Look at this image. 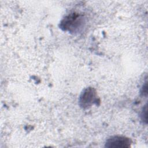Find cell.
<instances>
[{
	"mask_svg": "<svg viewBox=\"0 0 148 148\" xmlns=\"http://www.w3.org/2000/svg\"><path fill=\"white\" fill-rule=\"evenodd\" d=\"M96 101V92L93 88L85 89L80 96L79 105L83 108H88Z\"/></svg>",
	"mask_w": 148,
	"mask_h": 148,
	"instance_id": "cell-1",
	"label": "cell"
},
{
	"mask_svg": "<svg viewBox=\"0 0 148 148\" xmlns=\"http://www.w3.org/2000/svg\"><path fill=\"white\" fill-rule=\"evenodd\" d=\"M131 140L125 136H114L108 139L105 143V147L113 148H125L131 146Z\"/></svg>",
	"mask_w": 148,
	"mask_h": 148,
	"instance_id": "cell-2",
	"label": "cell"
},
{
	"mask_svg": "<svg viewBox=\"0 0 148 148\" xmlns=\"http://www.w3.org/2000/svg\"><path fill=\"white\" fill-rule=\"evenodd\" d=\"M81 21L79 18V16L73 14L68 16L64 18L61 22V27L64 30H68L69 31H75L76 29L79 27Z\"/></svg>",
	"mask_w": 148,
	"mask_h": 148,
	"instance_id": "cell-3",
	"label": "cell"
},
{
	"mask_svg": "<svg viewBox=\"0 0 148 148\" xmlns=\"http://www.w3.org/2000/svg\"><path fill=\"white\" fill-rule=\"evenodd\" d=\"M142 116L143 117V120L146 121L147 120V107H146V106H145V109H143Z\"/></svg>",
	"mask_w": 148,
	"mask_h": 148,
	"instance_id": "cell-4",
	"label": "cell"
}]
</instances>
